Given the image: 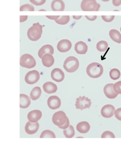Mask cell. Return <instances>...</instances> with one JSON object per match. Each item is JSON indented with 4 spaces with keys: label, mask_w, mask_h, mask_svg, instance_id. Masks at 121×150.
Segmentation results:
<instances>
[{
    "label": "cell",
    "mask_w": 121,
    "mask_h": 150,
    "mask_svg": "<svg viewBox=\"0 0 121 150\" xmlns=\"http://www.w3.org/2000/svg\"><path fill=\"white\" fill-rule=\"evenodd\" d=\"M85 17L87 19L91 21H95V20L97 18V16H86Z\"/></svg>",
    "instance_id": "cell-38"
},
{
    "label": "cell",
    "mask_w": 121,
    "mask_h": 150,
    "mask_svg": "<svg viewBox=\"0 0 121 150\" xmlns=\"http://www.w3.org/2000/svg\"><path fill=\"white\" fill-rule=\"evenodd\" d=\"M108 48V44L105 41H100L96 45V48L100 52H105Z\"/></svg>",
    "instance_id": "cell-26"
},
{
    "label": "cell",
    "mask_w": 121,
    "mask_h": 150,
    "mask_svg": "<svg viewBox=\"0 0 121 150\" xmlns=\"http://www.w3.org/2000/svg\"><path fill=\"white\" fill-rule=\"evenodd\" d=\"M102 1L104 2H107V1H110V0H102Z\"/></svg>",
    "instance_id": "cell-42"
},
{
    "label": "cell",
    "mask_w": 121,
    "mask_h": 150,
    "mask_svg": "<svg viewBox=\"0 0 121 150\" xmlns=\"http://www.w3.org/2000/svg\"><path fill=\"white\" fill-rule=\"evenodd\" d=\"M69 21H70V16H60L59 18L56 20L55 22L56 23L60 25H65L68 23Z\"/></svg>",
    "instance_id": "cell-28"
},
{
    "label": "cell",
    "mask_w": 121,
    "mask_h": 150,
    "mask_svg": "<svg viewBox=\"0 0 121 150\" xmlns=\"http://www.w3.org/2000/svg\"><path fill=\"white\" fill-rule=\"evenodd\" d=\"M109 35L111 39L118 44L121 43V34L119 31L115 29L110 30Z\"/></svg>",
    "instance_id": "cell-23"
},
{
    "label": "cell",
    "mask_w": 121,
    "mask_h": 150,
    "mask_svg": "<svg viewBox=\"0 0 121 150\" xmlns=\"http://www.w3.org/2000/svg\"><path fill=\"white\" fill-rule=\"evenodd\" d=\"M115 117L117 118L118 120L121 121V108L117 109L115 112Z\"/></svg>",
    "instance_id": "cell-35"
},
{
    "label": "cell",
    "mask_w": 121,
    "mask_h": 150,
    "mask_svg": "<svg viewBox=\"0 0 121 150\" xmlns=\"http://www.w3.org/2000/svg\"><path fill=\"white\" fill-rule=\"evenodd\" d=\"M120 30H121V28H120Z\"/></svg>",
    "instance_id": "cell-43"
},
{
    "label": "cell",
    "mask_w": 121,
    "mask_h": 150,
    "mask_svg": "<svg viewBox=\"0 0 121 150\" xmlns=\"http://www.w3.org/2000/svg\"><path fill=\"white\" fill-rule=\"evenodd\" d=\"M51 8L54 11H63L65 9V3L62 0H53L51 4Z\"/></svg>",
    "instance_id": "cell-16"
},
{
    "label": "cell",
    "mask_w": 121,
    "mask_h": 150,
    "mask_svg": "<svg viewBox=\"0 0 121 150\" xmlns=\"http://www.w3.org/2000/svg\"><path fill=\"white\" fill-rule=\"evenodd\" d=\"M86 73L92 78H98L102 76L103 73V68L102 65L98 63L90 64L86 68Z\"/></svg>",
    "instance_id": "cell-1"
},
{
    "label": "cell",
    "mask_w": 121,
    "mask_h": 150,
    "mask_svg": "<svg viewBox=\"0 0 121 150\" xmlns=\"http://www.w3.org/2000/svg\"><path fill=\"white\" fill-rule=\"evenodd\" d=\"M110 77L113 80H117L119 79L121 76V73L120 71L117 69L114 68L111 70L110 72Z\"/></svg>",
    "instance_id": "cell-27"
},
{
    "label": "cell",
    "mask_w": 121,
    "mask_h": 150,
    "mask_svg": "<svg viewBox=\"0 0 121 150\" xmlns=\"http://www.w3.org/2000/svg\"><path fill=\"white\" fill-rule=\"evenodd\" d=\"M30 98L25 94L20 95V107L22 109H26L30 105Z\"/></svg>",
    "instance_id": "cell-21"
},
{
    "label": "cell",
    "mask_w": 121,
    "mask_h": 150,
    "mask_svg": "<svg viewBox=\"0 0 121 150\" xmlns=\"http://www.w3.org/2000/svg\"><path fill=\"white\" fill-rule=\"evenodd\" d=\"M67 118L65 112L59 111L54 113L52 118V121L54 125L59 127L62 126L66 123Z\"/></svg>",
    "instance_id": "cell-6"
},
{
    "label": "cell",
    "mask_w": 121,
    "mask_h": 150,
    "mask_svg": "<svg viewBox=\"0 0 121 150\" xmlns=\"http://www.w3.org/2000/svg\"><path fill=\"white\" fill-rule=\"evenodd\" d=\"M20 64L22 67L30 69L36 66V61L33 57L26 53L21 57L20 59Z\"/></svg>",
    "instance_id": "cell-5"
},
{
    "label": "cell",
    "mask_w": 121,
    "mask_h": 150,
    "mask_svg": "<svg viewBox=\"0 0 121 150\" xmlns=\"http://www.w3.org/2000/svg\"><path fill=\"white\" fill-rule=\"evenodd\" d=\"M51 77L56 82H61L65 78V74L59 68H54L51 72Z\"/></svg>",
    "instance_id": "cell-12"
},
{
    "label": "cell",
    "mask_w": 121,
    "mask_h": 150,
    "mask_svg": "<svg viewBox=\"0 0 121 150\" xmlns=\"http://www.w3.org/2000/svg\"><path fill=\"white\" fill-rule=\"evenodd\" d=\"M40 79V74L37 70H33L28 72L25 77V81L28 84H34Z\"/></svg>",
    "instance_id": "cell-8"
},
{
    "label": "cell",
    "mask_w": 121,
    "mask_h": 150,
    "mask_svg": "<svg viewBox=\"0 0 121 150\" xmlns=\"http://www.w3.org/2000/svg\"><path fill=\"white\" fill-rule=\"evenodd\" d=\"M42 94L41 89L39 87H36L31 90L30 94V98L33 100H37L40 97Z\"/></svg>",
    "instance_id": "cell-24"
},
{
    "label": "cell",
    "mask_w": 121,
    "mask_h": 150,
    "mask_svg": "<svg viewBox=\"0 0 121 150\" xmlns=\"http://www.w3.org/2000/svg\"><path fill=\"white\" fill-rule=\"evenodd\" d=\"M42 116L41 111L39 110H34L28 113V119L29 121L32 122H36L41 119Z\"/></svg>",
    "instance_id": "cell-15"
},
{
    "label": "cell",
    "mask_w": 121,
    "mask_h": 150,
    "mask_svg": "<svg viewBox=\"0 0 121 150\" xmlns=\"http://www.w3.org/2000/svg\"><path fill=\"white\" fill-rule=\"evenodd\" d=\"M44 91L48 94H53L58 90V87L55 84L52 82H45L43 86Z\"/></svg>",
    "instance_id": "cell-18"
},
{
    "label": "cell",
    "mask_w": 121,
    "mask_h": 150,
    "mask_svg": "<svg viewBox=\"0 0 121 150\" xmlns=\"http://www.w3.org/2000/svg\"><path fill=\"white\" fill-rule=\"evenodd\" d=\"M47 104L51 110H56L61 106V100L57 96H51L48 99Z\"/></svg>",
    "instance_id": "cell-10"
},
{
    "label": "cell",
    "mask_w": 121,
    "mask_h": 150,
    "mask_svg": "<svg viewBox=\"0 0 121 150\" xmlns=\"http://www.w3.org/2000/svg\"><path fill=\"white\" fill-rule=\"evenodd\" d=\"M43 33V26L39 23H34L27 31V36L30 40L36 41L41 37Z\"/></svg>",
    "instance_id": "cell-2"
},
{
    "label": "cell",
    "mask_w": 121,
    "mask_h": 150,
    "mask_svg": "<svg viewBox=\"0 0 121 150\" xmlns=\"http://www.w3.org/2000/svg\"><path fill=\"white\" fill-rule=\"evenodd\" d=\"M79 61L75 57L70 56L67 58L64 63L63 67L68 73H74L77 70L79 67Z\"/></svg>",
    "instance_id": "cell-3"
},
{
    "label": "cell",
    "mask_w": 121,
    "mask_h": 150,
    "mask_svg": "<svg viewBox=\"0 0 121 150\" xmlns=\"http://www.w3.org/2000/svg\"><path fill=\"white\" fill-rule=\"evenodd\" d=\"M35 11L34 7L29 4L23 5L20 8V11Z\"/></svg>",
    "instance_id": "cell-30"
},
{
    "label": "cell",
    "mask_w": 121,
    "mask_h": 150,
    "mask_svg": "<svg viewBox=\"0 0 121 150\" xmlns=\"http://www.w3.org/2000/svg\"><path fill=\"white\" fill-rule=\"evenodd\" d=\"M47 53H49L52 55H53L54 53V49L53 47L50 45H46L42 46L38 51V55L39 58L42 59L44 55Z\"/></svg>",
    "instance_id": "cell-20"
},
{
    "label": "cell",
    "mask_w": 121,
    "mask_h": 150,
    "mask_svg": "<svg viewBox=\"0 0 121 150\" xmlns=\"http://www.w3.org/2000/svg\"><path fill=\"white\" fill-rule=\"evenodd\" d=\"M114 90L118 94H121V81H119L114 85Z\"/></svg>",
    "instance_id": "cell-31"
},
{
    "label": "cell",
    "mask_w": 121,
    "mask_h": 150,
    "mask_svg": "<svg viewBox=\"0 0 121 150\" xmlns=\"http://www.w3.org/2000/svg\"><path fill=\"white\" fill-rule=\"evenodd\" d=\"M74 49L78 54H85L88 52V46L84 42L79 41L75 44Z\"/></svg>",
    "instance_id": "cell-17"
},
{
    "label": "cell",
    "mask_w": 121,
    "mask_h": 150,
    "mask_svg": "<svg viewBox=\"0 0 121 150\" xmlns=\"http://www.w3.org/2000/svg\"><path fill=\"white\" fill-rule=\"evenodd\" d=\"M112 3L114 6L118 7L121 5V0H112Z\"/></svg>",
    "instance_id": "cell-37"
},
{
    "label": "cell",
    "mask_w": 121,
    "mask_h": 150,
    "mask_svg": "<svg viewBox=\"0 0 121 150\" xmlns=\"http://www.w3.org/2000/svg\"><path fill=\"white\" fill-rule=\"evenodd\" d=\"M20 22H24V21H25L27 19V18H28V16H20Z\"/></svg>",
    "instance_id": "cell-40"
},
{
    "label": "cell",
    "mask_w": 121,
    "mask_h": 150,
    "mask_svg": "<svg viewBox=\"0 0 121 150\" xmlns=\"http://www.w3.org/2000/svg\"><path fill=\"white\" fill-rule=\"evenodd\" d=\"M70 126V122H69V119L68 118H67V121L63 125L61 126H59V128L60 129H66L69 126Z\"/></svg>",
    "instance_id": "cell-36"
},
{
    "label": "cell",
    "mask_w": 121,
    "mask_h": 150,
    "mask_svg": "<svg viewBox=\"0 0 121 150\" xmlns=\"http://www.w3.org/2000/svg\"><path fill=\"white\" fill-rule=\"evenodd\" d=\"M92 102L91 100L85 96H80L77 98L75 103V106L77 109L82 110L89 109L91 107Z\"/></svg>",
    "instance_id": "cell-7"
},
{
    "label": "cell",
    "mask_w": 121,
    "mask_h": 150,
    "mask_svg": "<svg viewBox=\"0 0 121 150\" xmlns=\"http://www.w3.org/2000/svg\"><path fill=\"white\" fill-rule=\"evenodd\" d=\"M81 6V8L84 11H98L100 5L96 0H83Z\"/></svg>",
    "instance_id": "cell-4"
},
{
    "label": "cell",
    "mask_w": 121,
    "mask_h": 150,
    "mask_svg": "<svg viewBox=\"0 0 121 150\" xmlns=\"http://www.w3.org/2000/svg\"><path fill=\"white\" fill-rule=\"evenodd\" d=\"M63 133L67 138H72L75 135L74 127L70 125L67 128L64 129Z\"/></svg>",
    "instance_id": "cell-25"
},
{
    "label": "cell",
    "mask_w": 121,
    "mask_h": 150,
    "mask_svg": "<svg viewBox=\"0 0 121 150\" xmlns=\"http://www.w3.org/2000/svg\"><path fill=\"white\" fill-rule=\"evenodd\" d=\"M46 18H48L50 19L54 20L55 21L56 20L59 18L60 17V16H46Z\"/></svg>",
    "instance_id": "cell-39"
},
{
    "label": "cell",
    "mask_w": 121,
    "mask_h": 150,
    "mask_svg": "<svg viewBox=\"0 0 121 150\" xmlns=\"http://www.w3.org/2000/svg\"><path fill=\"white\" fill-rule=\"evenodd\" d=\"M39 128V125L38 122H27L25 127V131L27 134L33 135L36 133L38 131Z\"/></svg>",
    "instance_id": "cell-14"
},
{
    "label": "cell",
    "mask_w": 121,
    "mask_h": 150,
    "mask_svg": "<svg viewBox=\"0 0 121 150\" xmlns=\"http://www.w3.org/2000/svg\"><path fill=\"white\" fill-rule=\"evenodd\" d=\"M102 138H115L114 134L110 131L104 132L102 135Z\"/></svg>",
    "instance_id": "cell-32"
},
{
    "label": "cell",
    "mask_w": 121,
    "mask_h": 150,
    "mask_svg": "<svg viewBox=\"0 0 121 150\" xmlns=\"http://www.w3.org/2000/svg\"><path fill=\"white\" fill-rule=\"evenodd\" d=\"M71 43L68 39H63L59 42L57 45V49L59 52H66L70 50Z\"/></svg>",
    "instance_id": "cell-11"
},
{
    "label": "cell",
    "mask_w": 121,
    "mask_h": 150,
    "mask_svg": "<svg viewBox=\"0 0 121 150\" xmlns=\"http://www.w3.org/2000/svg\"><path fill=\"white\" fill-rule=\"evenodd\" d=\"M40 138H56L54 133L50 130H45L41 134Z\"/></svg>",
    "instance_id": "cell-29"
},
{
    "label": "cell",
    "mask_w": 121,
    "mask_h": 150,
    "mask_svg": "<svg viewBox=\"0 0 121 150\" xmlns=\"http://www.w3.org/2000/svg\"><path fill=\"white\" fill-rule=\"evenodd\" d=\"M82 17V16H73V18H74V19L78 20L80 19V18H81Z\"/></svg>",
    "instance_id": "cell-41"
},
{
    "label": "cell",
    "mask_w": 121,
    "mask_h": 150,
    "mask_svg": "<svg viewBox=\"0 0 121 150\" xmlns=\"http://www.w3.org/2000/svg\"><path fill=\"white\" fill-rule=\"evenodd\" d=\"M102 19L105 22H107V23H110L113 21V20L114 19V16H102Z\"/></svg>",
    "instance_id": "cell-34"
},
{
    "label": "cell",
    "mask_w": 121,
    "mask_h": 150,
    "mask_svg": "<svg viewBox=\"0 0 121 150\" xmlns=\"http://www.w3.org/2000/svg\"><path fill=\"white\" fill-rule=\"evenodd\" d=\"M30 1L36 6H41L45 4L46 0H30Z\"/></svg>",
    "instance_id": "cell-33"
},
{
    "label": "cell",
    "mask_w": 121,
    "mask_h": 150,
    "mask_svg": "<svg viewBox=\"0 0 121 150\" xmlns=\"http://www.w3.org/2000/svg\"><path fill=\"white\" fill-rule=\"evenodd\" d=\"M115 111V108L113 105L107 104L102 108L100 113L103 117L108 118L114 115Z\"/></svg>",
    "instance_id": "cell-9"
},
{
    "label": "cell",
    "mask_w": 121,
    "mask_h": 150,
    "mask_svg": "<svg viewBox=\"0 0 121 150\" xmlns=\"http://www.w3.org/2000/svg\"><path fill=\"white\" fill-rule=\"evenodd\" d=\"M90 125L87 122L83 121L79 122L76 126L78 132L81 133H86L90 130Z\"/></svg>",
    "instance_id": "cell-22"
},
{
    "label": "cell",
    "mask_w": 121,
    "mask_h": 150,
    "mask_svg": "<svg viewBox=\"0 0 121 150\" xmlns=\"http://www.w3.org/2000/svg\"><path fill=\"white\" fill-rule=\"evenodd\" d=\"M42 62L43 65L47 67H50L54 63V59L52 55L47 53L43 56L42 58Z\"/></svg>",
    "instance_id": "cell-19"
},
{
    "label": "cell",
    "mask_w": 121,
    "mask_h": 150,
    "mask_svg": "<svg viewBox=\"0 0 121 150\" xmlns=\"http://www.w3.org/2000/svg\"><path fill=\"white\" fill-rule=\"evenodd\" d=\"M114 84L110 83L105 85L104 88V93L106 97L109 99H114L117 96L118 94L115 92L114 90Z\"/></svg>",
    "instance_id": "cell-13"
}]
</instances>
